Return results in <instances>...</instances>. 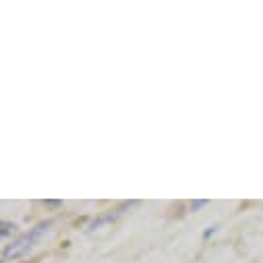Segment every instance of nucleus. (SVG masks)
Listing matches in <instances>:
<instances>
[{
	"label": "nucleus",
	"mask_w": 263,
	"mask_h": 263,
	"mask_svg": "<svg viewBox=\"0 0 263 263\" xmlns=\"http://www.w3.org/2000/svg\"><path fill=\"white\" fill-rule=\"evenodd\" d=\"M50 224H52V222H40V224H35L33 228H29L25 234H21L13 245H9V247L5 249L3 261H11V259H17V257L25 255V253L50 230Z\"/></svg>",
	"instance_id": "obj_1"
},
{
	"label": "nucleus",
	"mask_w": 263,
	"mask_h": 263,
	"mask_svg": "<svg viewBox=\"0 0 263 263\" xmlns=\"http://www.w3.org/2000/svg\"><path fill=\"white\" fill-rule=\"evenodd\" d=\"M203 205H208V201H205V199H199V201H193V203H191V210L195 212V210H199V208H203Z\"/></svg>",
	"instance_id": "obj_2"
},
{
	"label": "nucleus",
	"mask_w": 263,
	"mask_h": 263,
	"mask_svg": "<svg viewBox=\"0 0 263 263\" xmlns=\"http://www.w3.org/2000/svg\"><path fill=\"white\" fill-rule=\"evenodd\" d=\"M11 228L15 230V224L11 226V224H7V222H3V230H0V234H3V236H7V234L11 232Z\"/></svg>",
	"instance_id": "obj_3"
},
{
	"label": "nucleus",
	"mask_w": 263,
	"mask_h": 263,
	"mask_svg": "<svg viewBox=\"0 0 263 263\" xmlns=\"http://www.w3.org/2000/svg\"><path fill=\"white\" fill-rule=\"evenodd\" d=\"M216 230H218V226H210V228H208V230H205V232H203V238H205V240H208V238H210V236H212V234H216Z\"/></svg>",
	"instance_id": "obj_4"
}]
</instances>
